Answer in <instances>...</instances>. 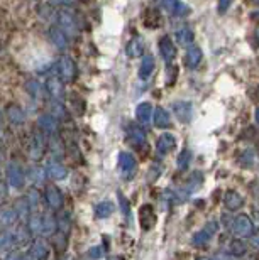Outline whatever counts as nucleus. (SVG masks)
Listing matches in <instances>:
<instances>
[{
    "instance_id": "obj_29",
    "label": "nucleus",
    "mask_w": 259,
    "mask_h": 260,
    "mask_svg": "<svg viewBox=\"0 0 259 260\" xmlns=\"http://www.w3.org/2000/svg\"><path fill=\"white\" fill-rule=\"evenodd\" d=\"M113 211H116V206H113L112 201H103V203H100V205L95 206L97 218H108Z\"/></svg>"
},
{
    "instance_id": "obj_31",
    "label": "nucleus",
    "mask_w": 259,
    "mask_h": 260,
    "mask_svg": "<svg viewBox=\"0 0 259 260\" xmlns=\"http://www.w3.org/2000/svg\"><path fill=\"white\" fill-rule=\"evenodd\" d=\"M27 226L33 233H43V216L38 215V213H31Z\"/></svg>"
},
{
    "instance_id": "obj_24",
    "label": "nucleus",
    "mask_w": 259,
    "mask_h": 260,
    "mask_svg": "<svg viewBox=\"0 0 259 260\" xmlns=\"http://www.w3.org/2000/svg\"><path fill=\"white\" fill-rule=\"evenodd\" d=\"M56 230H58V220L51 215L43 216V235L51 237V235H54Z\"/></svg>"
},
{
    "instance_id": "obj_50",
    "label": "nucleus",
    "mask_w": 259,
    "mask_h": 260,
    "mask_svg": "<svg viewBox=\"0 0 259 260\" xmlns=\"http://www.w3.org/2000/svg\"><path fill=\"white\" fill-rule=\"evenodd\" d=\"M110 260H122V258H119V257H112Z\"/></svg>"
},
{
    "instance_id": "obj_44",
    "label": "nucleus",
    "mask_w": 259,
    "mask_h": 260,
    "mask_svg": "<svg viewBox=\"0 0 259 260\" xmlns=\"http://www.w3.org/2000/svg\"><path fill=\"white\" fill-rule=\"evenodd\" d=\"M20 257H22V255H20V253H15V252H12V253H9L7 258H5V260H20Z\"/></svg>"
},
{
    "instance_id": "obj_49",
    "label": "nucleus",
    "mask_w": 259,
    "mask_h": 260,
    "mask_svg": "<svg viewBox=\"0 0 259 260\" xmlns=\"http://www.w3.org/2000/svg\"><path fill=\"white\" fill-rule=\"evenodd\" d=\"M251 2L254 4V5H259V0H251Z\"/></svg>"
},
{
    "instance_id": "obj_42",
    "label": "nucleus",
    "mask_w": 259,
    "mask_h": 260,
    "mask_svg": "<svg viewBox=\"0 0 259 260\" xmlns=\"http://www.w3.org/2000/svg\"><path fill=\"white\" fill-rule=\"evenodd\" d=\"M229 4H231V0H219V9L225 10L227 7H229Z\"/></svg>"
},
{
    "instance_id": "obj_23",
    "label": "nucleus",
    "mask_w": 259,
    "mask_h": 260,
    "mask_svg": "<svg viewBox=\"0 0 259 260\" xmlns=\"http://www.w3.org/2000/svg\"><path fill=\"white\" fill-rule=\"evenodd\" d=\"M163 7L175 15H183V14L188 12V7L181 5L180 0H163Z\"/></svg>"
},
{
    "instance_id": "obj_36",
    "label": "nucleus",
    "mask_w": 259,
    "mask_h": 260,
    "mask_svg": "<svg viewBox=\"0 0 259 260\" xmlns=\"http://www.w3.org/2000/svg\"><path fill=\"white\" fill-rule=\"evenodd\" d=\"M29 174H31V178H33L34 184H41L44 181L46 176H48V174H46V171L39 169V168H33V169L29 171Z\"/></svg>"
},
{
    "instance_id": "obj_15",
    "label": "nucleus",
    "mask_w": 259,
    "mask_h": 260,
    "mask_svg": "<svg viewBox=\"0 0 259 260\" xmlns=\"http://www.w3.org/2000/svg\"><path fill=\"white\" fill-rule=\"evenodd\" d=\"M46 174H48L51 179L60 181V179H65L66 178L68 171H66V168H65L63 164H60V162H49L48 168H46Z\"/></svg>"
},
{
    "instance_id": "obj_21",
    "label": "nucleus",
    "mask_w": 259,
    "mask_h": 260,
    "mask_svg": "<svg viewBox=\"0 0 259 260\" xmlns=\"http://www.w3.org/2000/svg\"><path fill=\"white\" fill-rule=\"evenodd\" d=\"M25 90H27V93L34 100H41V98L44 96V88L38 80H29L25 83Z\"/></svg>"
},
{
    "instance_id": "obj_53",
    "label": "nucleus",
    "mask_w": 259,
    "mask_h": 260,
    "mask_svg": "<svg viewBox=\"0 0 259 260\" xmlns=\"http://www.w3.org/2000/svg\"><path fill=\"white\" fill-rule=\"evenodd\" d=\"M257 149H259V140H257Z\"/></svg>"
},
{
    "instance_id": "obj_13",
    "label": "nucleus",
    "mask_w": 259,
    "mask_h": 260,
    "mask_svg": "<svg viewBox=\"0 0 259 260\" xmlns=\"http://www.w3.org/2000/svg\"><path fill=\"white\" fill-rule=\"evenodd\" d=\"M251 230H252V223H251V220L246 215L237 216L236 220H234V233H236L237 237L249 235Z\"/></svg>"
},
{
    "instance_id": "obj_20",
    "label": "nucleus",
    "mask_w": 259,
    "mask_h": 260,
    "mask_svg": "<svg viewBox=\"0 0 259 260\" xmlns=\"http://www.w3.org/2000/svg\"><path fill=\"white\" fill-rule=\"evenodd\" d=\"M175 149V137L169 134H163L158 140V150L161 154H169Z\"/></svg>"
},
{
    "instance_id": "obj_14",
    "label": "nucleus",
    "mask_w": 259,
    "mask_h": 260,
    "mask_svg": "<svg viewBox=\"0 0 259 260\" xmlns=\"http://www.w3.org/2000/svg\"><path fill=\"white\" fill-rule=\"evenodd\" d=\"M202 61V49L198 46H188V49H186V54H185V64L186 68H190V70H193L200 64Z\"/></svg>"
},
{
    "instance_id": "obj_1",
    "label": "nucleus",
    "mask_w": 259,
    "mask_h": 260,
    "mask_svg": "<svg viewBox=\"0 0 259 260\" xmlns=\"http://www.w3.org/2000/svg\"><path fill=\"white\" fill-rule=\"evenodd\" d=\"M56 70H58V75H60V78L65 83L75 81V78H76V64H75V61L70 58V56H63V58H60Z\"/></svg>"
},
{
    "instance_id": "obj_25",
    "label": "nucleus",
    "mask_w": 259,
    "mask_h": 260,
    "mask_svg": "<svg viewBox=\"0 0 259 260\" xmlns=\"http://www.w3.org/2000/svg\"><path fill=\"white\" fill-rule=\"evenodd\" d=\"M136 115L139 118V122L148 123L153 118V115H154L151 103H141V105L137 107V110H136Z\"/></svg>"
},
{
    "instance_id": "obj_5",
    "label": "nucleus",
    "mask_w": 259,
    "mask_h": 260,
    "mask_svg": "<svg viewBox=\"0 0 259 260\" xmlns=\"http://www.w3.org/2000/svg\"><path fill=\"white\" fill-rule=\"evenodd\" d=\"M44 149H46V145H44L43 134H41V132H34L33 137H31V144H29V155H31V159H34V160L41 159L44 155Z\"/></svg>"
},
{
    "instance_id": "obj_52",
    "label": "nucleus",
    "mask_w": 259,
    "mask_h": 260,
    "mask_svg": "<svg viewBox=\"0 0 259 260\" xmlns=\"http://www.w3.org/2000/svg\"><path fill=\"white\" fill-rule=\"evenodd\" d=\"M0 123H2V112H0Z\"/></svg>"
},
{
    "instance_id": "obj_32",
    "label": "nucleus",
    "mask_w": 259,
    "mask_h": 260,
    "mask_svg": "<svg viewBox=\"0 0 259 260\" xmlns=\"http://www.w3.org/2000/svg\"><path fill=\"white\" fill-rule=\"evenodd\" d=\"M225 205L229 210H237V208H241L242 205V198L236 193V191H229V193L225 194Z\"/></svg>"
},
{
    "instance_id": "obj_46",
    "label": "nucleus",
    "mask_w": 259,
    "mask_h": 260,
    "mask_svg": "<svg viewBox=\"0 0 259 260\" xmlns=\"http://www.w3.org/2000/svg\"><path fill=\"white\" fill-rule=\"evenodd\" d=\"M51 2L56 5H65V4H70V0H51Z\"/></svg>"
},
{
    "instance_id": "obj_34",
    "label": "nucleus",
    "mask_w": 259,
    "mask_h": 260,
    "mask_svg": "<svg viewBox=\"0 0 259 260\" xmlns=\"http://www.w3.org/2000/svg\"><path fill=\"white\" fill-rule=\"evenodd\" d=\"M131 140H132V144L136 145V147H141V145L146 142V135H144V132L141 128L132 127L131 128Z\"/></svg>"
},
{
    "instance_id": "obj_10",
    "label": "nucleus",
    "mask_w": 259,
    "mask_h": 260,
    "mask_svg": "<svg viewBox=\"0 0 259 260\" xmlns=\"http://www.w3.org/2000/svg\"><path fill=\"white\" fill-rule=\"evenodd\" d=\"M48 91L56 100H63L65 96V81L58 76H51L48 80Z\"/></svg>"
},
{
    "instance_id": "obj_41",
    "label": "nucleus",
    "mask_w": 259,
    "mask_h": 260,
    "mask_svg": "<svg viewBox=\"0 0 259 260\" xmlns=\"http://www.w3.org/2000/svg\"><path fill=\"white\" fill-rule=\"evenodd\" d=\"M252 245L256 248H259V230L254 232V235H252Z\"/></svg>"
},
{
    "instance_id": "obj_4",
    "label": "nucleus",
    "mask_w": 259,
    "mask_h": 260,
    "mask_svg": "<svg viewBox=\"0 0 259 260\" xmlns=\"http://www.w3.org/2000/svg\"><path fill=\"white\" fill-rule=\"evenodd\" d=\"M136 168H137L136 160H134V157L129 152H122L119 155V169H121V174L126 179L132 178L134 173H136Z\"/></svg>"
},
{
    "instance_id": "obj_35",
    "label": "nucleus",
    "mask_w": 259,
    "mask_h": 260,
    "mask_svg": "<svg viewBox=\"0 0 259 260\" xmlns=\"http://www.w3.org/2000/svg\"><path fill=\"white\" fill-rule=\"evenodd\" d=\"M27 201H29V206H31V211L38 210L39 205H41V194L38 189H31L27 193Z\"/></svg>"
},
{
    "instance_id": "obj_22",
    "label": "nucleus",
    "mask_w": 259,
    "mask_h": 260,
    "mask_svg": "<svg viewBox=\"0 0 259 260\" xmlns=\"http://www.w3.org/2000/svg\"><path fill=\"white\" fill-rule=\"evenodd\" d=\"M153 117H154V123H156V127L159 128H168L171 125V117H169V113L166 110H163V108H158Z\"/></svg>"
},
{
    "instance_id": "obj_11",
    "label": "nucleus",
    "mask_w": 259,
    "mask_h": 260,
    "mask_svg": "<svg viewBox=\"0 0 259 260\" xmlns=\"http://www.w3.org/2000/svg\"><path fill=\"white\" fill-rule=\"evenodd\" d=\"M159 53H161V56L168 61V63H171L175 59L176 48L173 44V39L169 38V36H164V38H161V41H159Z\"/></svg>"
},
{
    "instance_id": "obj_12",
    "label": "nucleus",
    "mask_w": 259,
    "mask_h": 260,
    "mask_svg": "<svg viewBox=\"0 0 259 260\" xmlns=\"http://www.w3.org/2000/svg\"><path fill=\"white\" fill-rule=\"evenodd\" d=\"M49 41L53 43L54 48H58L60 51L68 49V36H66L60 27L49 29Z\"/></svg>"
},
{
    "instance_id": "obj_39",
    "label": "nucleus",
    "mask_w": 259,
    "mask_h": 260,
    "mask_svg": "<svg viewBox=\"0 0 259 260\" xmlns=\"http://www.w3.org/2000/svg\"><path fill=\"white\" fill-rule=\"evenodd\" d=\"M102 255H103V253H102V248H100V247H93V248H90V258L97 260V258H100Z\"/></svg>"
},
{
    "instance_id": "obj_8",
    "label": "nucleus",
    "mask_w": 259,
    "mask_h": 260,
    "mask_svg": "<svg viewBox=\"0 0 259 260\" xmlns=\"http://www.w3.org/2000/svg\"><path fill=\"white\" fill-rule=\"evenodd\" d=\"M46 201H48V205L53 210H60L63 206V194H61V191L54 184H49L46 188Z\"/></svg>"
},
{
    "instance_id": "obj_40",
    "label": "nucleus",
    "mask_w": 259,
    "mask_h": 260,
    "mask_svg": "<svg viewBox=\"0 0 259 260\" xmlns=\"http://www.w3.org/2000/svg\"><path fill=\"white\" fill-rule=\"evenodd\" d=\"M119 201H121V205H122V213L124 215H129V203L126 201V198L122 194H119Z\"/></svg>"
},
{
    "instance_id": "obj_16",
    "label": "nucleus",
    "mask_w": 259,
    "mask_h": 260,
    "mask_svg": "<svg viewBox=\"0 0 259 260\" xmlns=\"http://www.w3.org/2000/svg\"><path fill=\"white\" fill-rule=\"evenodd\" d=\"M38 125L46 134H54L56 130H58V120H56V117L53 115H43L38 120Z\"/></svg>"
},
{
    "instance_id": "obj_51",
    "label": "nucleus",
    "mask_w": 259,
    "mask_h": 260,
    "mask_svg": "<svg viewBox=\"0 0 259 260\" xmlns=\"http://www.w3.org/2000/svg\"><path fill=\"white\" fill-rule=\"evenodd\" d=\"M198 260H210V258H207V257H202V258H198Z\"/></svg>"
},
{
    "instance_id": "obj_47",
    "label": "nucleus",
    "mask_w": 259,
    "mask_h": 260,
    "mask_svg": "<svg viewBox=\"0 0 259 260\" xmlns=\"http://www.w3.org/2000/svg\"><path fill=\"white\" fill-rule=\"evenodd\" d=\"M254 39L257 41V44H259V29L256 30V34H254Z\"/></svg>"
},
{
    "instance_id": "obj_19",
    "label": "nucleus",
    "mask_w": 259,
    "mask_h": 260,
    "mask_svg": "<svg viewBox=\"0 0 259 260\" xmlns=\"http://www.w3.org/2000/svg\"><path fill=\"white\" fill-rule=\"evenodd\" d=\"M7 117H9L10 122L15 123V125H20V123L25 122V113H24L22 108L17 107V105H10L7 108Z\"/></svg>"
},
{
    "instance_id": "obj_37",
    "label": "nucleus",
    "mask_w": 259,
    "mask_h": 260,
    "mask_svg": "<svg viewBox=\"0 0 259 260\" xmlns=\"http://www.w3.org/2000/svg\"><path fill=\"white\" fill-rule=\"evenodd\" d=\"M231 252H234L236 255H244V253H246V247H244V243H242L241 240L232 242V245H231Z\"/></svg>"
},
{
    "instance_id": "obj_6",
    "label": "nucleus",
    "mask_w": 259,
    "mask_h": 260,
    "mask_svg": "<svg viewBox=\"0 0 259 260\" xmlns=\"http://www.w3.org/2000/svg\"><path fill=\"white\" fill-rule=\"evenodd\" d=\"M19 218V213L15 210V206H4L0 208V228H9L12 226Z\"/></svg>"
},
{
    "instance_id": "obj_33",
    "label": "nucleus",
    "mask_w": 259,
    "mask_h": 260,
    "mask_svg": "<svg viewBox=\"0 0 259 260\" xmlns=\"http://www.w3.org/2000/svg\"><path fill=\"white\" fill-rule=\"evenodd\" d=\"M176 41L181 44V46H190L191 41H193V32L190 29H181L176 32Z\"/></svg>"
},
{
    "instance_id": "obj_27",
    "label": "nucleus",
    "mask_w": 259,
    "mask_h": 260,
    "mask_svg": "<svg viewBox=\"0 0 259 260\" xmlns=\"http://www.w3.org/2000/svg\"><path fill=\"white\" fill-rule=\"evenodd\" d=\"M159 24H161V15H159L158 10L148 9L146 14H144V25L153 29V27H158Z\"/></svg>"
},
{
    "instance_id": "obj_30",
    "label": "nucleus",
    "mask_w": 259,
    "mask_h": 260,
    "mask_svg": "<svg viewBox=\"0 0 259 260\" xmlns=\"http://www.w3.org/2000/svg\"><path fill=\"white\" fill-rule=\"evenodd\" d=\"M144 53V46H142V41L141 39H132L131 43L127 44V56L131 58H137V56H142Z\"/></svg>"
},
{
    "instance_id": "obj_7",
    "label": "nucleus",
    "mask_w": 259,
    "mask_h": 260,
    "mask_svg": "<svg viewBox=\"0 0 259 260\" xmlns=\"http://www.w3.org/2000/svg\"><path fill=\"white\" fill-rule=\"evenodd\" d=\"M173 112L181 122H190L193 117V105L190 102H176L173 105Z\"/></svg>"
},
{
    "instance_id": "obj_43",
    "label": "nucleus",
    "mask_w": 259,
    "mask_h": 260,
    "mask_svg": "<svg viewBox=\"0 0 259 260\" xmlns=\"http://www.w3.org/2000/svg\"><path fill=\"white\" fill-rule=\"evenodd\" d=\"M5 196H7V188H5V184L0 183V200H5Z\"/></svg>"
},
{
    "instance_id": "obj_17",
    "label": "nucleus",
    "mask_w": 259,
    "mask_h": 260,
    "mask_svg": "<svg viewBox=\"0 0 259 260\" xmlns=\"http://www.w3.org/2000/svg\"><path fill=\"white\" fill-rule=\"evenodd\" d=\"M29 253H33V255L38 260H46L49 255V247L46 245L43 240H36L33 245H31Z\"/></svg>"
},
{
    "instance_id": "obj_38",
    "label": "nucleus",
    "mask_w": 259,
    "mask_h": 260,
    "mask_svg": "<svg viewBox=\"0 0 259 260\" xmlns=\"http://www.w3.org/2000/svg\"><path fill=\"white\" fill-rule=\"evenodd\" d=\"M190 152L188 150H183V152L180 154V159H178V168L180 169H186V166L190 162Z\"/></svg>"
},
{
    "instance_id": "obj_26",
    "label": "nucleus",
    "mask_w": 259,
    "mask_h": 260,
    "mask_svg": "<svg viewBox=\"0 0 259 260\" xmlns=\"http://www.w3.org/2000/svg\"><path fill=\"white\" fill-rule=\"evenodd\" d=\"M12 247H15V238H14V232L5 230L0 233V252H7Z\"/></svg>"
},
{
    "instance_id": "obj_28",
    "label": "nucleus",
    "mask_w": 259,
    "mask_h": 260,
    "mask_svg": "<svg viewBox=\"0 0 259 260\" xmlns=\"http://www.w3.org/2000/svg\"><path fill=\"white\" fill-rule=\"evenodd\" d=\"M154 70V58L153 56H144V59H142V64L141 68H139V76L142 78V80H146V78L151 76V73Z\"/></svg>"
},
{
    "instance_id": "obj_18",
    "label": "nucleus",
    "mask_w": 259,
    "mask_h": 260,
    "mask_svg": "<svg viewBox=\"0 0 259 260\" xmlns=\"http://www.w3.org/2000/svg\"><path fill=\"white\" fill-rule=\"evenodd\" d=\"M31 232L29 226H19L15 228L14 232V238H15V247H20V245H27L31 242Z\"/></svg>"
},
{
    "instance_id": "obj_3",
    "label": "nucleus",
    "mask_w": 259,
    "mask_h": 260,
    "mask_svg": "<svg viewBox=\"0 0 259 260\" xmlns=\"http://www.w3.org/2000/svg\"><path fill=\"white\" fill-rule=\"evenodd\" d=\"M7 183H9V186H12L15 189H19L24 186V173L19 164L10 162L7 166Z\"/></svg>"
},
{
    "instance_id": "obj_9",
    "label": "nucleus",
    "mask_w": 259,
    "mask_h": 260,
    "mask_svg": "<svg viewBox=\"0 0 259 260\" xmlns=\"http://www.w3.org/2000/svg\"><path fill=\"white\" fill-rule=\"evenodd\" d=\"M139 221H141V226L144 230H151V228L156 225V215H154L153 208L149 205H144L139 211Z\"/></svg>"
},
{
    "instance_id": "obj_48",
    "label": "nucleus",
    "mask_w": 259,
    "mask_h": 260,
    "mask_svg": "<svg viewBox=\"0 0 259 260\" xmlns=\"http://www.w3.org/2000/svg\"><path fill=\"white\" fill-rule=\"evenodd\" d=\"M256 122L259 123V108H257V110H256Z\"/></svg>"
},
{
    "instance_id": "obj_2",
    "label": "nucleus",
    "mask_w": 259,
    "mask_h": 260,
    "mask_svg": "<svg viewBox=\"0 0 259 260\" xmlns=\"http://www.w3.org/2000/svg\"><path fill=\"white\" fill-rule=\"evenodd\" d=\"M58 22H60V29L63 30L68 38L73 39L78 36V22H76V19L70 12H66V10L60 12L58 14Z\"/></svg>"
},
{
    "instance_id": "obj_45",
    "label": "nucleus",
    "mask_w": 259,
    "mask_h": 260,
    "mask_svg": "<svg viewBox=\"0 0 259 260\" xmlns=\"http://www.w3.org/2000/svg\"><path fill=\"white\" fill-rule=\"evenodd\" d=\"M20 260H38V258H36L34 255H33V253H25V255H22V257H20Z\"/></svg>"
}]
</instances>
